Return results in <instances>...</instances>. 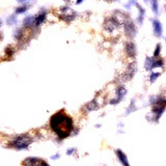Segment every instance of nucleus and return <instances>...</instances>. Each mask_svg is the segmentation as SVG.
Wrapping results in <instances>:
<instances>
[{"label":"nucleus","instance_id":"nucleus-7","mask_svg":"<svg viewBox=\"0 0 166 166\" xmlns=\"http://www.w3.org/2000/svg\"><path fill=\"white\" fill-rule=\"evenodd\" d=\"M136 71H137V66H136V63L134 61L130 62V63H129L128 66L125 68V71H123V75H121V77H123V80H125V81L131 80V79L134 77V75H135Z\"/></svg>","mask_w":166,"mask_h":166},{"label":"nucleus","instance_id":"nucleus-21","mask_svg":"<svg viewBox=\"0 0 166 166\" xmlns=\"http://www.w3.org/2000/svg\"><path fill=\"white\" fill-rule=\"evenodd\" d=\"M161 44H158V45H156V48H155V51H154V54H153V56L154 57H160V53H161Z\"/></svg>","mask_w":166,"mask_h":166},{"label":"nucleus","instance_id":"nucleus-6","mask_svg":"<svg viewBox=\"0 0 166 166\" xmlns=\"http://www.w3.org/2000/svg\"><path fill=\"white\" fill-rule=\"evenodd\" d=\"M123 25V31H125V34L127 36V38H133L136 36V33H137V27H136L135 23H134L130 18H129Z\"/></svg>","mask_w":166,"mask_h":166},{"label":"nucleus","instance_id":"nucleus-5","mask_svg":"<svg viewBox=\"0 0 166 166\" xmlns=\"http://www.w3.org/2000/svg\"><path fill=\"white\" fill-rule=\"evenodd\" d=\"M121 25V24L117 21V19H116L113 15L110 17H107L104 21V24H103L105 31H107V32H109V33H113L115 30H117Z\"/></svg>","mask_w":166,"mask_h":166},{"label":"nucleus","instance_id":"nucleus-11","mask_svg":"<svg viewBox=\"0 0 166 166\" xmlns=\"http://www.w3.org/2000/svg\"><path fill=\"white\" fill-rule=\"evenodd\" d=\"M126 93H127L126 87H125V86H123V85H119V87H117V89H116L115 98L113 99V101H111V102H110V104H117V103H119L121 100L125 98Z\"/></svg>","mask_w":166,"mask_h":166},{"label":"nucleus","instance_id":"nucleus-8","mask_svg":"<svg viewBox=\"0 0 166 166\" xmlns=\"http://www.w3.org/2000/svg\"><path fill=\"white\" fill-rule=\"evenodd\" d=\"M24 166H49V164L44 160L36 158V157H28L22 162Z\"/></svg>","mask_w":166,"mask_h":166},{"label":"nucleus","instance_id":"nucleus-24","mask_svg":"<svg viewBox=\"0 0 166 166\" xmlns=\"http://www.w3.org/2000/svg\"><path fill=\"white\" fill-rule=\"evenodd\" d=\"M57 158H59V154H57V155H55V156H53V157H52V159H53V160L57 159Z\"/></svg>","mask_w":166,"mask_h":166},{"label":"nucleus","instance_id":"nucleus-4","mask_svg":"<svg viewBox=\"0 0 166 166\" xmlns=\"http://www.w3.org/2000/svg\"><path fill=\"white\" fill-rule=\"evenodd\" d=\"M77 14L69 6H61L58 10V17L66 23H71L73 20L76 19Z\"/></svg>","mask_w":166,"mask_h":166},{"label":"nucleus","instance_id":"nucleus-3","mask_svg":"<svg viewBox=\"0 0 166 166\" xmlns=\"http://www.w3.org/2000/svg\"><path fill=\"white\" fill-rule=\"evenodd\" d=\"M165 61H164L163 58L161 57H146L145 58V62H144V69L146 71H153L154 69L157 68H163Z\"/></svg>","mask_w":166,"mask_h":166},{"label":"nucleus","instance_id":"nucleus-19","mask_svg":"<svg viewBox=\"0 0 166 166\" xmlns=\"http://www.w3.org/2000/svg\"><path fill=\"white\" fill-rule=\"evenodd\" d=\"M29 8V5L28 4H23L21 6L17 7L16 8V14L17 15H20V14H24L25 12H27Z\"/></svg>","mask_w":166,"mask_h":166},{"label":"nucleus","instance_id":"nucleus-10","mask_svg":"<svg viewBox=\"0 0 166 166\" xmlns=\"http://www.w3.org/2000/svg\"><path fill=\"white\" fill-rule=\"evenodd\" d=\"M125 52H126L127 56H128L129 58H133V59H134L136 57V53H137V51H136V46L132 40L126 42V44H125Z\"/></svg>","mask_w":166,"mask_h":166},{"label":"nucleus","instance_id":"nucleus-18","mask_svg":"<svg viewBox=\"0 0 166 166\" xmlns=\"http://www.w3.org/2000/svg\"><path fill=\"white\" fill-rule=\"evenodd\" d=\"M4 52L7 57V59H8V58L10 59V58H13V56H14V54H15V49L12 47V46H8V47H6Z\"/></svg>","mask_w":166,"mask_h":166},{"label":"nucleus","instance_id":"nucleus-13","mask_svg":"<svg viewBox=\"0 0 166 166\" xmlns=\"http://www.w3.org/2000/svg\"><path fill=\"white\" fill-rule=\"evenodd\" d=\"M34 21H36V16H27L26 18L23 20V27L25 29L33 28Z\"/></svg>","mask_w":166,"mask_h":166},{"label":"nucleus","instance_id":"nucleus-20","mask_svg":"<svg viewBox=\"0 0 166 166\" xmlns=\"http://www.w3.org/2000/svg\"><path fill=\"white\" fill-rule=\"evenodd\" d=\"M17 22H18V20H17V17L14 16V15H12V16L7 17L6 19V23L7 25H10V26H14V25H16Z\"/></svg>","mask_w":166,"mask_h":166},{"label":"nucleus","instance_id":"nucleus-22","mask_svg":"<svg viewBox=\"0 0 166 166\" xmlns=\"http://www.w3.org/2000/svg\"><path fill=\"white\" fill-rule=\"evenodd\" d=\"M137 3L138 2L136 1V0H129L128 3H126V4H125V7H126L127 10H130L133 5H134V6H136V4H137Z\"/></svg>","mask_w":166,"mask_h":166},{"label":"nucleus","instance_id":"nucleus-2","mask_svg":"<svg viewBox=\"0 0 166 166\" xmlns=\"http://www.w3.org/2000/svg\"><path fill=\"white\" fill-rule=\"evenodd\" d=\"M32 142V139L28 135H17L10 140V146L18 151L26 149Z\"/></svg>","mask_w":166,"mask_h":166},{"label":"nucleus","instance_id":"nucleus-1","mask_svg":"<svg viewBox=\"0 0 166 166\" xmlns=\"http://www.w3.org/2000/svg\"><path fill=\"white\" fill-rule=\"evenodd\" d=\"M50 127L60 139L69 137L74 129L73 119L64 111H58L51 116Z\"/></svg>","mask_w":166,"mask_h":166},{"label":"nucleus","instance_id":"nucleus-26","mask_svg":"<svg viewBox=\"0 0 166 166\" xmlns=\"http://www.w3.org/2000/svg\"><path fill=\"white\" fill-rule=\"evenodd\" d=\"M104 1H107V2H111V1H113V0H104Z\"/></svg>","mask_w":166,"mask_h":166},{"label":"nucleus","instance_id":"nucleus-17","mask_svg":"<svg viewBox=\"0 0 166 166\" xmlns=\"http://www.w3.org/2000/svg\"><path fill=\"white\" fill-rule=\"evenodd\" d=\"M161 76V72H157V71H152V73H151V75L149 76V80L151 83H154L155 81L157 80V79L159 78V77Z\"/></svg>","mask_w":166,"mask_h":166},{"label":"nucleus","instance_id":"nucleus-9","mask_svg":"<svg viewBox=\"0 0 166 166\" xmlns=\"http://www.w3.org/2000/svg\"><path fill=\"white\" fill-rule=\"evenodd\" d=\"M47 15H48V10L45 8H42L38 14L36 15V21H34V25H33L32 29H36L46 21L47 19Z\"/></svg>","mask_w":166,"mask_h":166},{"label":"nucleus","instance_id":"nucleus-28","mask_svg":"<svg viewBox=\"0 0 166 166\" xmlns=\"http://www.w3.org/2000/svg\"><path fill=\"white\" fill-rule=\"evenodd\" d=\"M143 1H144V2H149V0H143Z\"/></svg>","mask_w":166,"mask_h":166},{"label":"nucleus","instance_id":"nucleus-29","mask_svg":"<svg viewBox=\"0 0 166 166\" xmlns=\"http://www.w3.org/2000/svg\"><path fill=\"white\" fill-rule=\"evenodd\" d=\"M165 42H166V38H165Z\"/></svg>","mask_w":166,"mask_h":166},{"label":"nucleus","instance_id":"nucleus-14","mask_svg":"<svg viewBox=\"0 0 166 166\" xmlns=\"http://www.w3.org/2000/svg\"><path fill=\"white\" fill-rule=\"evenodd\" d=\"M136 7H137V10H138L137 23H138V25H141V24L143 23V20H144V17H145V10L139 4V3L136 4Z\"/></svg>","mask_w":166,"mask_h":166},{"label":"nucleus","instance_id":"nucleus-25","mask_svg":"<svg viewBox=\"0 0 166 166\" xmlns=\"http://www.w3.org/2000/svg\"><path fill=\"white\" fill-rule=\"evenodd\" d=\"M18 2H20V3H23V2H26V1H28V0H17Z\"/></svg>","mask_w":166,"mask_h":166},{"label":"nucleus","instance_id":"nucleus-12","mask_svg":"<svg viewBox=\"0 0 166 166\" xmlns=\"http://www.w3.org/2000/svg\"><path fill=\"white\" fill-rule=\"evenodd\" d=\"M152 25H153V31H154L155 36L161 38L162 33H163V27H162L161 22L157 19V18H155V19H152Z\"/></svg>","mask_w":166,"mask_h":166},{"label":"nucleus","instance_id":"nucleus-23","mask_svg":"<svg viewBox=\"0 0 166 166\" xmlns=\"http://www.w3.org/2000/svg\"><path fill=\"white\" fill-rule=\"evenodd\" d=\"M74 152H75V149H69V151L66 152V154H68V155H72Z\"/></svg>","mask_w":166,"mask_h":166},{"label":"nucleus","instance_id":"nucleus-15","mask_svg":"<svg viewBox=\"0 0 166 166\" xmlns=\"http://www.w3.org/2000/svg\"><path fill=\"white\" fill-rule=\"evenodd\" d=\"M115 153H116V155H117V158H119V162L123 164V166H130V164H129V162H128V158H127L125 153L121 152V149H116Z\"/></svg>","mask_w":166,"mask_h":166},{"label":"nucleus","instance_id":"nucleus-16","mask_svg":"<svg viewBox=\"0 0 166 166\" xmlns=\"http://www.w3.org/2000/svg\"><path fill=\"white\" fill-rule=\"evenodd\" d=\"M151 2V6H152V10L155 15L159 14V1L158 0H149Z\"/></svg>","mask_w":166,"mask_h":166},{"label":"nucleus","instance_id":"nucleus-27","mask_svg":"<svg viewBox=\"0 0 166 166\" xmlns=\"http://www.w3.org/2000/svg\"><path fill=\"white\" fill-rule=\"evenodd\" d=\"M164 8H165V10H166V0H165V5H164Z\"/></svg>","mask_w":166,"mask_h":166}]
</instances>
